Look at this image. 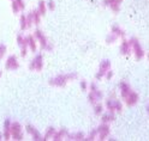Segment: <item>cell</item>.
<instances>
[{
	"instance_id": "15",
	"label": "cell",
	"mask_w": 149,
	"mask_h": 141,
	"mask_svg": "<svg viewBox=\"0 0 149 141\" xmlns=\"http://www.w3.org/2000/svg\"><path fill=\"white\" fill-rule=\"evenodd\" d=\"M130 52H131V43H130V41H123V43L120 44V54L129 55Z\"/></svg>"
},
{
	"instance_id": "14",
	"label": "cell",
	"mask_w": 149,
	"mask_h": 141,
	"mask_svg": "<svg viewBox=\"0 0 149 141\" xmlns=\"http://www.w3.org/2000/svg\"><path fill=\"white\" fill-rule=\"evenodd\" d=\"M11 121L10 118H6L5 120V123H4V140H10L11 138Z\"/></svg>"
},
{
	"instance_id": "18",
	"label": "cell",
	"mask_w": 149,
	"mask_h": 141,
	"mask_svg": "<svg viewBox=\"0 0 149 141\" xmlns=\"http://www.w3.org/2000/svg\"><path fill=\"white\" fill-rule=\"evenodd\" d=\"M68 135V129L66 128H61L59 131H55V134L53 135V140H55V141H58V140H61V139H64L65 136Z\"/></svg>"
},
{
	"instance_id": "35",
	"label": "cell",
	"mask_w": 149,
	"mask_h": 141,
	"mask_svg": "<svg viewBox=\"0 0 149 141\" xmlns=\"http://www.w3.org/2000/svg\"><path fill=\"white\" fill-rule=\"evenodd\" d=\"M66 77H68V80H73L77 78V73H74V72L69 73V74H66Z\"/></svg>"
},
{
	"instance_id": "42",
	"label": "cell",
	"mask_w": 149,
	"mask_h": 141,
	"mask_svg": "<svg viewBox=\"0 0 149 141\" xmlns=\"http://www.w3.org/2000/svg\"><path fill=\"white\" fill-rule=\"evenodd\" d=\"M147 58H148V61H149V53H148V55H147Z\"/></svg>"
},
{
	"instance_id": "20",
	"label": "cell",
	"mask_w": 149,
	"mask_h": 141,
	"mask_svg": "<svg viewBox=\"0 0 149 141\" xmlns=\"http://www.w3.org/2000/svg\"><path fill=\"white\" fill-rule=\"evenodd\" d=\"M37 11L40 12L41 16H45L46 12H47V5H46V3L43 1V0H40V1H39V7H37Z\"/></svg>"
},
{
	"instance_id": "25",
	"label": "cell",
	"mask_w": 149,
	"mask_h": 141,
	"mask_svg": "<svg viewBox=\"0 0 149 141\" xmlns=\"http://www.w3.org/2000/svg\"><path fill=\"white\" fill-rule=\"evenodd\" d=\"M118 40V36L116 35V34H113V32H112V34H109L107 37H106V42L108 43V44H112V43H114L116 41Z\"/></svg>"
},
{
	"instance_id": "34",
	"label": "cell",
	"mask_w": 149,
	"mask_h": 141,
	"mask_svg": "<svg viewBox=\"0 0 149 141\" xmlns=\"http://www.w3.org/2000/svg\"><path fill=\"white\" fill-rule=\"evenodd\" d=\"M46 5H47V8H48L49 11H54L55 10V3L53 1V0H49V1L46 4Z\"/></svg>"
},
{
	"instance_id": "9",
	"label": "cell",
	"mask_w": 149,
	"mask_h": 141,
	"mask_svg": "<svg viewBox=\"0 0 149 141\" xmlns=\"http://www.w3.org/2000/svg\"><path fill=\"white\" fill-rule=\"evenodd\" d=\"M104 98V93L100 90H96V91H90L89 96H88V99H89V103L90 104H96L99 100H101Z\"/></svg>"
},
{
	"instance_id": "30",
	"label": "cell",
	"mask_w": 149,
	"mask_h": 141,
	"mask_svg": "<svg viewBox=\"0 0 149 141\" xmlns=\"http://www.w3.org/2000/svg\"><path fill=\"white\" fill-rule=\"evenodd\" d=\"M102 111H104V107H102L101 104H96V105H95V109H94L95 115H100V114H102Z\"/></svg>"
},
{
	"instance_id": "3",
	"label": "cell",
	"mask_w": 149,
	"mask_h": 141,
	"mask_svg": "<svg viewBox=\"0 0 149 141\" xmlns=\"http://www.w3.org/2000/svg\"><path fill=\"white\" fill-rule=\"evenodd\" d=\"M42 67H43V56H42V54H36L34 60H31L29 63V69L40 72V71H42Z\"/></svg>"
},
{
	"instance_id": "31",
	"label": "cell",
	"mask_w": 149,
	"mask_h": 141,
	"mask_svg": "<svg viewBox=\"0 0 149 141\" xmlns=\"http://www.w3.org/2000/svg\"><path fill=\"white\" fill-rule=\"evenodd\" d=\"M105 74H106V72H105V71L99 69V72L95 74V79H96V80H100V79H102V78L105 77Z\"/></svg>"
},
{
	"instance_id": "37",
	"label": "cell",
	"mask_w": 149,
	"mask_h": 141,
	"mask_svg": "<svg viewBox=\"0 0 149 141\" xmlns=\"http://www.w3.org/2000/svg\"><path fill=\"white\" fill-rule=\"evenodd\" d=\"M81 89H82V91H87V83L84 80L81 81Z\"/></svg>"
},
{
	"instance_id": "24",
	"label": "cell",
	"mask_w": 149,
	"mask_h": 141,
	"mask_svg": "<svg viewBox=\"0 0 149 141\" xmlns=\"http://www.w3.org/2000/svg\"><path fill=\"white\" fill-rule=\"evenodd\" d=\"M55 130L53 127H49L48 129H47V131H46V134H45V136H43V140H48L49 138H53V135L55 134Z\"/></svg>"
},
{
	"instance_id": "40",
	"label": "cell",
	"mask_w": 149,
	"mask_h": 141,
	"mask_svg": "<svg viewBox=\"0 0 149 141\" xmlns=\"http://www.w3.org/2000/svg\"><path fill=\"white\" fill-rule=\"evenodd\" d=\"M1 138H3V134H1V133H0V140H1Z\"/></svg>"
},
{
	"instance_id": "29",
	"label": "cell",
	"mask_w": 149,
	"mask_h": 141,
	"mask_svg": "<svg viewBox=\"0 0 149 141\" xmlns=\"http://www.w3.org/2000/svg\"><path fill=\"white\" fill-rule=\"evenodd\" d=\"M6 54V45L0 43V60H1L4 58V55Z\"/></svg>"
},
{
	"instance_id": "19",
	"label": "cell",
	"mask_w": 149,
	"mask_h": 141,
	"mask_svg": "<svg viewBox=\"0 0 149 141\" xmlns=\"http://www.w3.org/2000/svg\"><path fill=\"white\" fill-rule=\"evenodd\" d=\"M112 32L116 34L118 37H124L125 36V31L122 29V28H119L118 25H112Z\"/></svg>"
},
{
	"instance_id": "1",
	"label": "cell",
	"mask_w": 149,
	"mask_h": 141,
	"mask_svg": "<svg viewBox=\"0 0 149 141\" xmlns=\"http://www.w3.org/2000/svg\"><path fill=\"white\" fill-rule=\"evenodd\" d=\"M11 138L13 140H22L23 139V131H22V126L19 122H11Z\"/></svg>"
},
{
	"instance_id": "28",
	"label": "cell",
	"mask_w": 149,
	"mask_h": 141,
	"mask_svg": "<svg viewBox=\"0 0 149 141\" xmlns=\"http://www.w3.org/2000/svg\"><path fill=\"white\" fill-rule=\"evenodd\" d=\"M109 7H111V10L113 11V12H119V10H120V4H119V3H113V4L109 5Z\"/></svg>"
},
{
	"instance_id": "23",
	"label": "cell",
	"mask_w": 149,
	"mask_h": 141,
	"mask_svg": "<svg viewBox=\"0 0 149 141\" xmlns=\"http://www.w3.org/2000/svg\"><path fill=\"white\" fill-rule=\"evenodd\" d=\"M33 12V21H34V25H39L40 24V18H41V14L40 12L35 10V11H31Z\"/></svg>"
},
{
	"instance_id": "41",
	"label": "cell",
	"mask_w": 149,
	"mask_h": 141,
	"mask_svg": "<svg viewBox=\"0 0 149 141\" xmlns=\"http://www.w3.org/2000/svg\"><path fill=\"white\" fill-rule=\"evenodd\" d=\"M147 111H148V114H149V107H147Z\"/></svg>"
},
{
	"instance_id": "17",
	"label": "cell",
	"mask_w": 149,
	"mask_h": 141,
	"mask_svg": "<svg viewBox=\"0 0 149 141\" xmlns=\"http://www.w3.org/2000/svg\"><path fill=\"white\" fill-rule=\"evenodd\" d=\"M114 120H116L114 112H111V111H107L106 114H104L101 117V121L104 122V123H109V122H113Z\"/></svg>"
},
{
	"instance_id": "4",
	"label": "cell",
	"mask_w": 149,
	"mask_h": 141,
	"mask_svg": "<svg viewBox=\"0 0 149 141\" xmlns=\"http://www.w3.org/2000/svg\"><path fill=\"white\" fill-rule=\"evenodd\" d=\"M106 108H107V110L108 111H111V112H122V110H123V105H122V103H120L119 100H116V99H111V98H108L107 100H106Z\"/></svg>"
},
{
	"instance_id": "32",
	"label": "cell",
	"mask_w": 149,
	"mask_h": 141,
	"mask_svg": "<svg viewBox=\"0 0 149 141\" xmlns=\"http://www.w3.org/2000/svg\"><path fill=\"white\" fill-rule=\"evenodd\" d=\"M96 135H97V130H96V129H94V130H93L91 133L88 135V138H87V139H84V140H95Z\"/></svg>"
},
{
	"instance_id": "16",
	"label": "cell",
	"mask_w": 149,
	"mask_h": 141,
	"mask_svg": "<svg viewBox=\"0 0 149 141\" xmlns=\"http://www.w3.org/2000/svg\"><path fill=\"white\" fill-rule=\"evenodd\" d=\"M26 39H28V47H29V49H30L33 53H36V50H37V47H36L35 36L29 35V36H26Z\"/></svg>"
},
{
	"instance_id": "21",
	"label": "cell",
	"mask_w": 149,
	"mask_h": 141,
	"mask_svg": "<svg viewBox=\"0 0 149 141\" xmlns=\"http://www.w3.org/2000/svg\"><path fill=\"white\" fill-rule=\"evenodd\" d=\"M109 68H111V61H109V60L105 59V60H102V61L100 62V68H99V69H102V71L107 72Z\"/></svg>"
},
{
	"instance_id": "36",
	"label": "cell",
	"mask_w": 149,
	"mask_h": 141,
	"mask_svg": "<svg viewBox=\"0 0 149 141\" xmlns=\"http://www.w3.org/2000/svg\"><path fill=\"white\" fill-rule=\"evenodd\" d=\"M106 79H108V80H111L112 78H113V76H114V73H113V71H111V69H108L107 72H106Z\"/></svg>"
},
{
	"instance_id": "39",
	"label": "cell",
	"mask_w": 149,
	"mask_h": 141,
	"mask_svg": "<svg viewBox=\"0 0 149 141\" xmlns=\"http://www.w3.org/2000/svg\"><path fill=\"white\" fill-rule=\"evenodd\" d=\"M1 76H3V71L0 69V78H1Z\"/></svg>"
},
{
	"instance_id": "33",
	"label": "cell",
	"mask_w": 149,
	"mask_h": 141,
	"mask_svg": "<svg viewBox=\"0 0 149 141\" xmlns=\"http://www.w3.org/2000/svg\"><path fill=\"white\" fill-rule=\"evenodd\" d=\"M123 0H104V5L105 6H109L111 4H113V3H119V4H122Z\"/></svg>"
},
{
	"instance_id": "7",
	"label": "cell",
	"mask_w": 149,
	"mask_h": 141,
	"mask_svg": "<svg viewBox=\"0 0 149 141\" xmlns=\"http://www.w3.org/2000/svg\"><path fill=\"white\" fill-rule=\"evenodd\" d=\"M5 67L6 69L8 71H16L19 68V63H18V60H17V56L16 55H10L6 60V63H5Z\"/></svg>"
},
{
	"instance_id": "10",
	"label": "cell",
	"mask_w": 149,
	"mask_h": 141,
	"mask_svg": "<svg viewBox=\"0 0 149 141\" xmlns=\"http://www.w3.org/2000/svg\"><path fill=\"white\" fill-rule=\"evenodd\" d=\"M34 36H35V39H37L39 40V42H40V44H41V49H46V47H47V44H48V41H47V39H46V36L43 35V32L40 30V29H36L35 31H34Z\"/></svg>"
},
{
	"instance_id": "27",
	"label": "cell",
	"mask_w": 149,
	"mask_h": 141,
	"mask_svg": "<svg viewBox=\"0 0 149 141\" xmlns=\"http://www.w3.org/2000/svg\"><path fill=\"white\" fill-rule=\"evenodd\" d=\"M12 11H13V13H18V12L22 11L21 7H19V5L16 3V0H12Z\"/></svg>"
},
{
	"instance_id": "6",
	"label": "cell",
	"mask_w": 149,
	"mask_h": 141,
	"mask_svg": "<svg viewBox=\"0 0 149 141\" xmlns=\"http://www.w3.org/2000/svg\"><path fill=\"white\" fill-rule=\"evenodd\" d=\"M17 43L21 48V55L24 58L26 55V49H28V39L25 36H23L22 34H18L17 35Z\"/></svg>"
},
{
	"instance_id": "38",
	"label": "cell",
	"mask_w": 149,
	"mask_h": 141,
	"mask_svg": "<svg viewBox=\"0 0 149 141\" xmlns=\"http://www.w3.org/2000/svg\"><path fill=\"white\" fill-rule=\"evenodd\" d=\"M96 90H99L97 86H96V84L95 83H91L90 84V91H96Z\"/></svg>"
},
{
	"instance_id": "26",
	"label": "cell",
	"mask_w": 149,
	"mask_h": 141,
	"mask_svg": "<svg viewBox=\"0 0 149 141\" xmlns=\"http://www.w3.org/2000/svg\"><path fill=\"white\" fill-rule=\"evenodd\" d=\"M19 23H21V30H25L28 28V23H26V16L22 14L21 16V19H19Z\"/></svg>"
},
{
	"instance_id": "12",
	"label": "cell",
	"mask_w": 149,
	"mask_h": 141,
	"mask_svg": "<svg viewBox=\"0 0 149 141\" xmlns=\"http://www.w3.org/2000/svg\"><path fill=\"white\" fill-rule=\"evenodd\" d=\"M124 99H125V103H126L127 107H134L137 103V100H138V95H137V92L131 91Z\"/></svg>"
},
{
	"instance_id": "22",
	"label": "cell",
	"mask_w": 149,
	"mask_h": 141,
	"mask_svg": "<svg viewBox=\"0 0 149 141\" xmlns=\"http://www.w3.org/2000/svg\"><path fill=\"white\" fill-rule=\"evenodd\" d=\"M68 136H69V139L70 140H84L86 138H84V134L83 133H81V131H78V133H76V134H68Z\"/></svg>"
},
{
	"instance_id": "8",
	"label": "cell",
	"mask_w": 149,
	"mask_h": 141,
	"mask_svg": "<svg viewBox=\"0 0 149 141\" xmlns=\"http://www.w3.org/2000/svg\"><path fill=\"white\" fill-rule=\"evenodd\" d=\"M96 130H97V135L100 140H105L109 135V126L107 123H104V122H102V124H100L96 128Z\"/></svg>"
},
{
	"instance_id": "11",
	"label": "cell",
	"mask_w": 149,
	"mask_h": 141,
	"mask_svg": "<svg viewBox=\"0 0 149 141\" xmlns=\"http://www.w3.org/2000/svg\"><path fill=\"white\" fill-rule=\"evenodd\" d=\"M25 129H26V131L29 133L31 136H33V140H35V141H40V140H43V138H42V135L40 134V131L37 130L34 126H30V124H28L26 127H25Z\"/></svg>"
},
{
	"instance_id": "5",
	"label": "cell",
	"mask_w": 149,
	"mask_h": 141,
	"mask_svg": "<svg viewBox=\"0 0 149 141\" xmlns=\"http://www.w3.org/2000/svg\"><path fill=\"white\" fill-rule=\"evenodd\" d=\"M68 81L69 80H68L66 74H59V76H57L55 78H53V79L49 80V85L58 86V87H64L65 85H66Z\"/></svg>"
},
{
	"instance_id": "13",
	"label": "cell",
	"mask_w": 149,
	"mask_h": 141,
	"mask_svg": "<svg viewBox=\"0 0 149 141\" xmlns=\"http://www.w3.org/2000/svg\"><path fill=\"white\" fill-rule=\"evenodd\" d=\"M119 89H120V95H122L123 98H125L129 93L131 92V87H130V85L127 83H125V81H120Z\"/></svg>"
},
{
	"instance_id": "2",
	"label": "cell",
	"mask_w": 149,
	"mask_h": 141,
	"mask_svg": "<svg viewBox=\"0 0 149 141\" xmlns=\"http://www.w3.org/2000/svg\"><path fill=\"white\" fill-rule=\"evenodd\" d=\"M130 43H131V48L134 49V53H135V56L137 60H142L144 58V50L142 49L141 44H139L138 40L132 37L131 40H130Z\"/></svg>"
}]
</instances>
